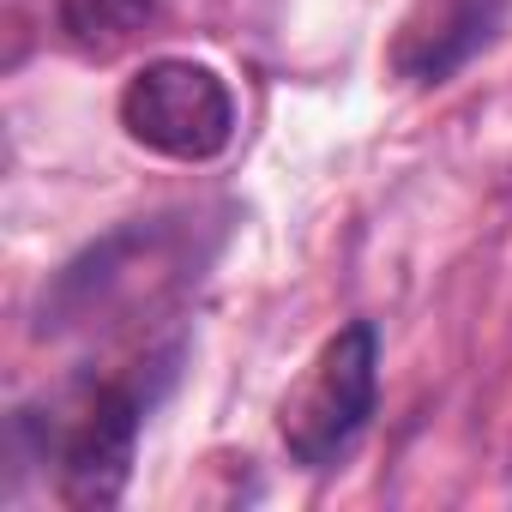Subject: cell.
I'll list each match as a JSON object with an SVG mask.
<instances>
[{
    "label": "cell",
    "instance_id": "cell-2",
    "mask_svg": "<svg viewBox=\"0 0 512 512\" xmlns=\"http://www.w3.org/2000/svg\"><path fill=\"white\" fill-rule=\"evenodd\" d=\"M380 398V332L350 320L332 332L278 404V434L302 470H332L368 428Z\"/></svg>",
    "mask_w": 512,
    "mask_h": 512
},
{
    "label": "cell",
    "instance_id": "cell-4",
    "mask_svg": "<svg viewBox=\"0 0 512 512\" xmlns=\"http://www.w3.org/2000/svg\"><path fill=\"white\" fill-rule=\"evenodd\" d=\"M506 0H410L392 37V73L410 85H446L476 49L494 43Z\"/></svg>",
    "mask_w": 512,
    "mask_h": 512
},
{
    "label": "cell",
    "instance_id": "cell-5",
    "mask_svg": "<svg viewBox=\"0 0 512 512\" xmlns=\"http://www.w3.org/2000/svg\"><path fill=\"white\" fill-rule=\"evenodd\" d=\"M151 13V0H61V37L79 55L109 61L151 25Z\"/></svg>",
    "mask_w": 512,
    "mask_h": 512
},
{
    "label": "cell",
    "instance_id": "cell-1",
    "mask_svg": "<svg viewBox=\"0 0 512 512\" xmlns=\"http://www.w3.org/2000/svg\"><path fill=\"white\" fill-rule=\"evenodd\" d=\"M175 344L169 350H139L121 368L85 374L73 386H61L49 398V410H25L19 434L37 446L43 464H55L61 500L67 506H115L127 494L133 476V452H139V428L157 404V392L175 374Z\"/></svg>",
    "mask_w": 512,
    "mask_h": 512
},
{
    "label": "cell",
    "instance_id": "cell-3",
    "mask_svg": "<svg viewBox=\"0 0 512 512\" xmlns=\"http://www.w3.org/2000/svg\"><path fill=\"white\" fill-rule=\"evenodd\" d=\"M121 127L133 145L169 163H211L235 139V97L217 79V67L163 55L121 85Z\"/></svg>",
    "mask_w": 512,
    "mask_h": 512
}]
</instances>
